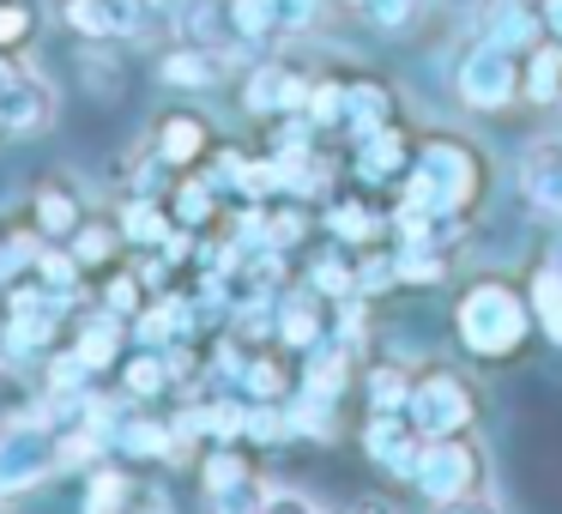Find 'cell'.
<instances>
[{
	"label": "cell",
	"instance_id": "ffe728a7",
	"mask_svg": "<svg viewBox=\"0 0 562 514\" xmlns=\"http://www.w3.org/2000/svg\"><path fill=\"white\" fill-rule=\"evenodd\" d=\"M472 19H477V37L502 43V49H514V55H526V49H538V43H544L538 0H484Z\"/></svg>",
	"mask_w": 562,
	"mask_h": 514
},
{
	"label": "cell",
	"instance_id": "bcb514c9",
	"mask_svg": "<svg viewBox=\"0 0 562 514\" xmlns=\"http://www.w3.org/2000/svg\"><path fill=\"white\" fill-rule=\"evenodd\" d=\"M333 7H351V13H369V7H375V0H333Z\"/></svg>",
	"mask_w": 562,
	"mask_h": 514
},
{
	"label": "cell",
	"instance_id": "d6986e66",
	"mask_svg": "<svg viewBox=\"0 0 562 514\" xmlns=\"http://www.w3.org/2000/svg\"><path fill=\"white\" fill-rule=\"evenodd\" d=\"M236 67V49H218V43H176V49H164L158 62V79L170 91H212L224 86Z\"/></svg>",
	"mask_w": 562,
	"mask_h": 514
},
{
	"label": "cell",
	"instance_id": "6da1fadb",
	"mask_svg": "<svg viewBox=\"0 0 562 514\" xmlns=\"http://www.w3.org/2000/svg\"><path fill=\"white\" fill-rule=\"evenodd\" d=\"M400 212H424V219H448V224H472L490 200V158L472 134H417L412 170L393 188Z\"/></svg>",
	"mask_w": 562,
	"mask_h": 514
},
{
	"label": "cell",
	"instance_id": "ee69618b",
	"mask_svg": "<svg viewBox=\"0 0 562 514\" xmlns=\"http://www.w3.org/2000/svg\"><path fill=\"white\" fill-rule=\"evenodd\" d=\"M351 514H400V509H393V502L387 496H363V502H357V509Z\"/></svg>",
	"mask_w": 562,
	"mask_h": 514
},
{
	"label": "cell",
	"instance_id": "83f0119b",
	"mask_svg": "<svg viewBox=\"0 0 562 514\" xmlns=\"http://www.w3.org/2000/svg\"><path fill=\"white\" fill-rule=\"evenodd\" d=\"M526 303H532L538 333L562 351V260H538L532 279H526Z\"/></svg>",
	"mask_w": 562,
	"mask_h": 514
},
{
	"label": "cell",
	"instance_id": "7bdbcfd3",
	"mask_svg": "<svg viewBox=\"0 0 562 514\" xmlns=\"http://www.w3.org/2000/svg\"><path fill=\"white\" fill-rule=\"evenodd\" d=\"M538 19H544V37L562 43V0H538Z\"/></svg>",
	"mask_w": 562,
	"mask_h": 514
},
{
	"label": "cell",
	"instance_id": "7a4b0ae2",
	"mask_svg": "<svg viewBox=\"0 0 562 514\" xmlns=\"http://www.w3.org/2000/svg\"><path fill=\"white\" fill-rule=\"evenodd\" d=\"M532 333H538L532 303L502 272H477L460 291V303H453V339H460V351L472 364H508V357L526 351Z\"/></svg>",
	"mask_w": 562,
	"mask_h": 514
},
{
	"label": "cell",
	"instance_id": "1f68e13d",
	"mask_svg": "<svg viewBox=\"0 0 562 514\" xmlns=\"http://www.w3.org/2000/svg\"><path fill=\"white\" fill-rule=\"evenodd\" d=\"M122 248H127V243H122V224H115V219H86L74 236H67V255H74L86 272L110 267V260L122 255Z\"/></svg>",
	"mask_w": 562,
	"mask_h": 514
},
{
	"label": "cell",
	"instance_id": "7c38bea8",
	"mask_svg": "<svg viewBox=\"0 0 562 514\" xmlns=\"http://www.w3.org/2000/svg\"><path fill=\"white\" fill-rule=\"evenodd\" d=\"M514 182H520V200L538 212V219L562 224V134H532L520 146V164H514Z\"/></svg>",
	"mask_w": 562,
	"mask_h": 514
},
{
	"label": "cell",
	"instance_id": "f35d334b",
	"mask_svg": "<svg viewBox=\"0 0 562 514\" xmlns=\"http://www.w3.org/2000/svg\"><path fill=\"white\" fill-rule=\"evenodd\" d=\"M146 297H151V291L139 284V272H115V279L103 284V309H115L122 321H134L139 309H146Z\"/></svg>",
	"mask_w": 562,
	"mask_h": 514
},
{
	"label": "cell",
	"instance_id": "7402d4cb",
	"mask_svg": "<svg viewBox=\"0 0 562 514\" xmlns=\"http://www.w3.org/2000/svg\"><path fill=\"white\" fill-rule=\"evenodd\" d=\"M127 339H134V333H127V321L115 315V309H86V315H79V327H74V351L86 357L91 369H115L122 364V351H127Z\"/></svg>",
	"mask_w": 562,
	"mask_h": 514
},
{
	"label": "cell",
	"instance_id": "d4e9b609",
	"mask_svg": "<svg viewBox=\"0 0 562 514\" xmlns=\"http://www.w3.org/2000/svg\"><path fill=\"white\" fill-rule=\"evenodd\" d=\"M115 224H122L127 248H164V236L176 231L170 200H158V194H127L122 206H115Z\"/></svg>",
	"mask_w": 562,
	"mask_h": 514
},
{
	"label": "cell",
	"instance_id": "836d02e7",
	"mask_svg": "<svg viewBox=\"0 0 562 514\" xmlns=\"http://www.w3.org/2000/svg\"><path fill=\"white\" fill-rule=\"evenodd\" d=\"M393 284H400V248H381V243L357 248V297H381Z\"/></svg>",
	"mask_w": 562,
	"mask_h": 514
},
{
	"label": "cell",
	"instance_id": "484cf974",
	"mask_svg": "<svg viewBox=\"0 0 562 514\" xmlns=\"http://www.w3.org/2000/svg\"><path fill=\"white\" fill-rule=\"evenodd\" d=\"M218 13H224V43L231 49H267V43H279L272 0H218Z\"/></svg>",
	"mask_w": 562,
	"mask_h": 514
},
{
	"label": "cell",
	"instance_id": "44dd1931",
	"mask_svg": "<svg viewBox=\"0 0 562 514\" xmlns=\"http://www.w3.org/2000/svg\"><path fill=\"white\" fill-rule=\"evenodd\" d=\"M393 122H400V98H393L387 79H375V74H351V79H345V127H339V134L363 139V134L393 127Z\"/></svg>",
	"mask_w": 562,
	"mask_h": 514
},
{
	"label": "cell",
	"instance_id": "f907efd6",
	"mask_svg": "<svg viewBox=\"0 0 562 514\" xmlns=\"http://www.w3.org/2000/svg\"><path fill=\"white\" fill-rule=\"evenodd\" d=\"M0 134H7V122H0Z\"/></svg>",
	"mask_w": 562,
	"mask_h": 514
},
{
	"label": "cell",
	"instance_id": "e0dca14e",
	"mask_svg": "<svg viewBox=\"0 0 562 514\" xmlns=\"http://www.w3.org/2000/svg\"><path fill=\"white\" fill-rule=\"evenodd\" d=\"M61 315L67 303H25V309H0V345L13 364H37V357L55 351L61 339Z\"/></svg>",
	"mask_w": 562,
	"mask_h": 514
},
{
	"label": "cell",
	"instance_id": "5bb4252c",
	"mask_svg": "<svg viewBox=\"0 0 562 514\" xmlns=\"http://www.w3.org/2000/svg\"><path fill=\"white\" fill-rule=\"evenodd\" d=\"M412 152H417V134L412 127H375V134L351 139V176L363 188H400L405 170H412Z\"/></svg>",
	"mask_w": 562,
	"mask_h": 514
},
{
	"label": "cell",
	"instance_id": "4fadbf2b",
	"mask_svg": "<svg viewBox=\"0 0 562 514\" xmlns=\"http://www.w3.org/2000/svg\"><path fill=\"white\" fill-rule=\"evenodd\" d=\"M357 442H363L369 466H381L387 478L412 484V466H417V454H424V429L405 412H369L363 429H357Z\"/></svg>",
	"mask_w": 562,
	"mask_h": 514
},
{
	"label": "cell",
	"instance_id": "f1b7e54d",
	"mask_svg": "<svg viewBox=\"0 0 562 514\" xmlns=\"http://www.w3.org/2000/svg\"><path fill=\"white\" fill-rule=\"evenodd\" d=\"M308 291H321L327 303H345V297H357V248L345 243H327L315 260H308Z\"/></svg>",
	"mask_w": 562,
	"mask_h": 514
},
{
	"label": "cell",
	"instance_id": "ab89813d",
	"mask_svg": "<svg viewBox=\"0 0 562 514\" xmlns=\"http://www.w3.org/2000/svg\"><path fill=\"white\" fill-rule=\"evenodd\" d=\"M115 514H176V509H170V496H164L158 484H146V478H139V490H134V496H127Z\"/></svg>",
	"mask_w": 562,
	"mask_h": 514
},
{
	"label": "cell",
	"instance_id": "ba28073f",
	"mask_svg": "<svg viewBox=\"0 0 562 514\" xmlns=\"http://www.w3.org/2000/svg\"><path fill=\"white\" fill-rule=\"evenodd\" d=\"M0 122H7V134H49L55 127V86L7 49H0Z\"/></svg>",
	"mask_w": 562,
	"mask_h": 514
},
{
	"label": "cell",
	"instance_id": "7dc6e473",
	"mask_svg": "<svg viewBox=\"0 0 562 514\" xmlns=\"http://www.w3.org/2000/svg\"><path fill=\"white\" fill-rule=\"evenodd\" d=\"M7 364H13V357H7V345H0V369H7Z\"/></svg>",
	"mask_w": 562,
	"mask_h": 514
},
{
	"label": "cell",
	"instance_id": "603a6c76",
	"mask_svg": "<svg viewBox=\"0 0 562 514\" xmlns=\"http://www.w3.org/2000/svg\"><path fill=\"white\" fill-rule=\"evenodd\" d=\"M115 369H122V400H134V405H151V400H164V393L176 388L170 351H158V345H134Z\"/></svg>",
	"mask_w": 562,
	"mask_h": 514
},
{
	"label": "cell",
	"instance_id": "8d00e7d4",
	"mask_svg": "<svg viewBox=\"0 0 562 514\" xmlns=\"http://www.w3.org/2000/svg\"><path fill=\"white\" fill-rule=\"evenodd\" d=\"M272 13H279V43L308 37V31L327 25V0H272Z\"/></svg>",
	"mask_w": 562,
	"mask_h": 514
},
{
	"label": "cell",
	"instance_id": "277c9868",
	"mask_svg": "<svg viewBox=\"0 0 562 514\" xmlns=\"http://www.w3.org/2000/svg\"><path fill=\"white\" fill-rule=\"evenodd\" d=\"M412 490L429 509L436 502H460V496H484L490 490V448L477 442V429H465V436H429L417 466H412Z\"/></svg>",
	"mask_w": 562,
	"mask_h": 514
},
{
	"label": "cell",
	"instance_id": "cb8c5ba5",
	"mask_svg": "<svg viewBox=\"0 0 562 514\" xmlns=\"http://www.w3.org/2000/svg\"><path fill=\"white\" fill-rule=\"evenodd\" d=\"M327 236L333 243H345V248H369V243H381V236L393 231L387 224V212L381 206H369V200H357V194H339V200H327Z\"/></svg>",
	"mask_w": 562,
	"mask_h": 514
},
{
	"label": "cell",
	"instance_id": "9c48e42d",
	"mask_svg": "<svg viewBox=\"0 0 562 514\" xmlns=\"http://www.w3.org/2000/svg\"><path fill=\"white\" fill-rule=\"evenodd\" d=\"M55 13H61V25L86 43L151 37V25H158V7H151V0H55Z\"/></svg>",
	"mask_w": 562,
	"mask_h": 514
},
{
	"label": "cell",
	"instance_id": "681fc988",
	"mask_svg": "<svg viewBox=\"0 0 562 514\" xmlns=\"http://www.w3.org/2000/svg\"><path fill=\"white\" fill-rule=\"evenodd\" d=\"M557 115H562V98H557Z\"/></svg>",
	"mask_w": 562,
	"mask_h": 514
},
{
	"label": "cell",
	"instance_id": "d590c367",
	"mask_svg": "<svg viewBox=\"0 0 562 514\" xmlns=\"http://www.w3.org/2000/svg\"><path fill=\"white\" fill-rule=\"evenodd\" d=\"M424 7L429 0H375V7H369V25H375L381 37H412Z\"/></svg>",
	"mask_w": 562,
	"mask_h": 514
},
{
	"label": "cell",
	"instance_id": "f546056e",
	"mask_svg": "<svg viewBox=\"0 0 562 514\" xmlns=\"http://www.w3.org/2000/svg\"><path fill=\"white\" fill-rule=\"evenodd\" d=\"M236 393H243V400H291V393H296V369L284 364L279 351H248Z\"/></svg>",
	"mask_w": 562,
	"mask_h": 514
},
{
	"label": "cell",
	"instance_id": "c3c4849f",
	"mask_svg": "<svg viewBox=\"0 0 562 514\" xmlns=\"http://www.w3.org/2000/svg\"><path fill=\"white\" fill-rule=\"evenodd\" d=\"M0 514H7V496H0Z\"/></svg>",
	"mask_w": 562,
	"mask_h": 514
},
{
	"label": "cell",
	"instance_id": "5b68a950",
	"mask_svg": "<svg viewBox=\"0 0 562 514\" xmlns=\"http://www.w3.org/2000/svg\"><path fill=\"white\" fill-rule=\"evenodd\" d=\"M448 74H453V98L472 115H502L508 103H520V55L490 37L460 43Z\"/></svg>",
	"mask_w": 562,
	"mask_h": 514
},
{
	"label": "cell",
	"instance_id": "8992f818",
	"mask_svg": "<svg viewBox=\"0 0 562 514\" xmlns=\"http://www.w3.org/2000/svg\"><path fill=\"white\" fill-rule=\"evenodd\" d=\"M61 472V460H55V424L37 412H19L0 424V496H31L37 484H49V478Z\"/></svg>",
	"mask_w": 562,
	"mask_h": 514
},
{
	"label": "cell",
	"instance_id": "f6af8a7d",
	"mask_svg": "<svg viewBox=\"0 0 562 514\" xmlns=\"http://www.w3.org/2000/svg\"><path fill=\"white\" fill-rule=\"evenodd\" d=\"M436 7H448V13H477L484 0H436Z\"/></svg>",
	"mask_w": 562,
	"mask_h": 514
},
{
	"label": "cell",
	"instance_id": "52a82bcc",
	"mask_svg": "<svg viewBox=\"0 0 562 514\" xmlns=\"http://www.w3.org/2000/svg\"><path fill=\"white\" fill-rule=\"evenodd\" d=\"M272 484L243 460V442H212L200 460V509L206 514H267Z\"/></svg>",
	"mask_w": 562,
	"mask_h": 514
},
{
	"label": "cell",
	"instance_id": "30bf717a",
	"mask_svg": "<svg viewBox=\"0 0 562 514\" xmlns=\"http://www.w3.org/2000/svg\"><path fill=\"white\" fill-rule=\"evenodd\" d=\"M308 86H315V74H303V67L260 62V67H248V79H243V110L255 115V122H284V115H303Z\"/></svg>",
	"mask_w": 562,
	"mask_h": 514
},
{
	"label": "cell",
	"instance_id": "e575fe53",
	"mask_svg": "<svg viewBox=\"0 0 562 514\" xmlns=\"http://www.w3.org/2000/svg\"><path fill=\"white\" fill-rule=\"evenodd\" d=\"M393 248H400V284H417V291L441 284L453 267V248H405V243H393Z\"/></svg>",
	"mask_w": 562,
	"mask_h": 514
},
{
	"label": "cell",
	"instance_id": "9a60e30c",
	"mask_svg": "<svg viewBox=\"0 0 562 514\" xmlns=\"http://www.w3.org/2000/svg\"><path fill=\"white\" fill-rule=\"evenodd\" d=\"M110 454L115 460H182L176 417H146L134 400H122V412L110 424Z\"/></svg>",
	"mask_w": 562,
	"mask_h": 514
},
{
	"label": "cell",
	"instance_id": "d6a6232c",
	"mask_svg": "<svg viewBox=\"0 0 562 514\" xmlns=\"http://www.w3.org/2000/svg\"><path fill=\"white\" fill-rule=\"evenodd\" d=\"M405 393H412V369L405 364H369L363 369V405L369 412H405Z\"/></svg>",
	"mask_w": 562,
	"mask_h": 514
},
{
	"label": "cell",
	"instance_id": "4316f807",
	"mask_svg": "<svg viewBox=\"0 0 562 514\" xmlns=\"http://www.w3.org/2000/svg\"><path fill=\"white\" fill-rule=\"evenodd\" d=\"M562 98V43H538V49L520 55V103L532 110H557Z\"/></svg>",
	"mask_w": 562,
	"mask_h": 514
},
{
	"label": "cell",
	"instance_id": "3957f363",
	"mask_svg": "<svg viewBox=\"0 0 562 514\" xmlns=\"http://www.w3.org/2000/svg\"><path fill=\"white\" fill-rule=\"evenodd\" d=\"M405 417L424 429V442L429 436H465V429H477V417H484V393H477V381L465 376V369L424 364L412 376V393H405Z\"/></svg>",
	"mask_w": 562,
	"mask_h": 514
},
{
	"label": "cell",
	"instance_id": "ac0fdd59",
	"mask_svg": "<svg viewBox=\"0 0 562 514\" xmlns=\"http://www.w3.org/2000/svg\"><path fill=\"white\" fill-rule=\"evenodd\" d=\"M212 152V115L200 110H164L158 127H151V158L164 170H194Z\"/></svg>",
	"mask_w": 562,
	"mask_h": 514
},
{
	"label": "cell",
	"instance_id": "74e56055",
	"mask_svg": "<svg viewBox=\"0 0 562 514\" xmlns=\"http://www.w3.org/2000/svg\"><path fill=\"white\" fill-rule=\"evenodd\" d=\"M31 31H37V13H31L25 0H0V49L19 55L31 43Z\"/></svg>",
	"mask_w": 562,
	"mask_h": 514
},
{
	"label": "cell",
	"instance_id": "4dcf8cb0",
	"mask_svg": "<svg viewBox=\"0 0 562 514\" xmlns=\"http://www.w3.org/2000/svg\"><path fill=\"white\" fill-rule=\"evenodd\" d=\"M218 188L206 182V176H176L170 188V219L188 224V231H206V224H218Z\"/></svg>",
	"mask_w": 562,
	"mask_h": 514
},
{
	"label": "cell",
	"instance_id": "2e32d148",
	"mask_svg": "<svg viewBox=\"0 0 562 514\" xmlns=\"http://www.w3.org/2000/svg\"><path fill=\"white\" fill-rule=\"evenodd\" d=\"M333 327V303L321 291H308V284H296V291H279V315H272V345L279 351H315L321 339H327Z\"/></svg>",
	"mask_w": 562,
	"mask_h": 514
},
{
	"label": "cell",
	"instance_id": "8fae6325",
	"mask_svg": "<svg viewBox=\"0 0 562 514\" xmlns=\"http://www.w3.org/2000/svg\"><path fill=\"white\" fill-rule=\"evenodd\" d=\"M86 219H91V200L67 170H49V176L31 182V231H37L43 243H67Z\"/></svg>",
	"mask_w": 562,
	"mask_h": 514
},
{
	"label": "cell",
	"instance_id": "b9f144b4",
	"mask_svg": "<svg viewBox=\"0 0 562 514\" xmlns=\"http://www.w3.org/2000/svg\"><path fill=\"white\" fill-rule=\"evenodd\" d=\"M429 514H502V509H496V502H490V490H484V496H460V502H436V509H429Z\"/></svg>",
	"mask_w": 562,
	"mask_h": 514
},
{
	"label": "cell",
	"instance_id": "60d3db41",
	"mask_svg": "<svg viewBox=\"0 0 562 514\" xmlns=\"http://www.w3.org/2000/svg\"><path fill=\"white\" fill-rule=\"evenodd\" d=\"M267 514H327V509H321L315 496H303V490H279V484H272Z\"/></svg>",
	"mask_w": 562,
	"mask_h": 514
}]
</instances>
